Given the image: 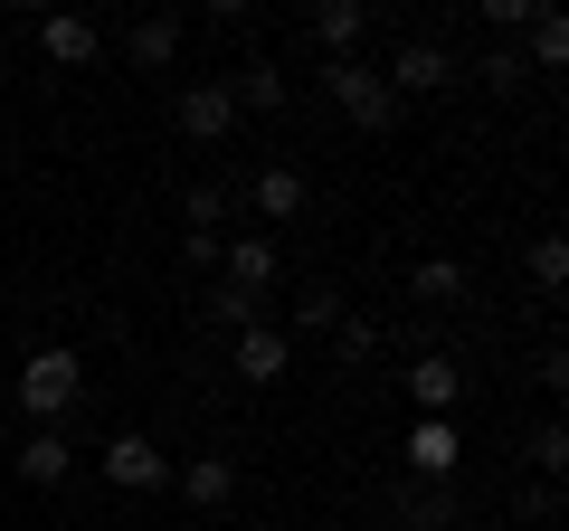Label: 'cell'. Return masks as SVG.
<instances>
[{
	"mask_svg": "<svg viewBox=\"0 0 569 531\" xmlns=\"http://www.w3.org/2000/svg\"><path fill=\"white\" fill-rule=\"evenodd\" d=\"M247 200H257V219H266V228H295V219L313 209V181H305L295 162H266L257 181H247Z\"/></svg>",
	"mask_w": 569,
	"mask_h": 531,
	"instance_id": "11",
	"label": "cell"
},
{
	"mask_svg": "<svg viewBox=\"0 0 569 531\" xmlns=\"http://www.w3.org/2000/svg\"><path fill=\"white\" fill-rule=\"evenodd\" d=\"M181 133L200 152H219L228 133H238V96H228V77H200V86H181Z\"/></svg>",
	"mask_w": 569,
	"mask_h": 531,
	"instance_id": "8",
	"label": "cell"
},
{
	"mask_svg": "<svg viewBox=\"0 0 569 531\" xmlns=\"http://www.w3.org/2000/svg\"><path fill=\"white\" fill-rule=\"evenodd\" d=\"M313 39H323L332 58H351V48L370 39V0H323V10H313Z\"/></svg>",
	"mask_w": 569,
	"mask_h": 531,
	"instance_id": "18",
	"label": "cell"
},
{
	"mask_svg": "<svg viewBox=\"0 0 569 531\" xmlns=\"http://www.w3.org/2000/svg\"><path fill=\"white\" fill-rule=\"evenodd\" d=\"M228 96H238V114H284L295 77H284V58H247V67H228Z\"/></svg>",
	"mask_w": 569,
	"mask_h": 531,
	"instance_id": "14",
	"label": "cell"
},
{
	"mask_svg": "<svg viewBox=\"0 0 569 531\" xmlns=\"http://www.w3.org/2000/svg\"><path fill=\"white\" fill-rule=\"evenodd\" d=\"M171 493L190 512H228L238 503V455H171Z\"/></svg>",
	"mask_w": 569,
	"mask_h": 531,
	"instance_id": "7",
	"label": "cell"
},
{
	"mask_svg": "<svg viewBox=\"0 0 569 531\" xmlns=\"http://www.w3.org/2000/svg\"><path fill=\"white\" fill-rule=\"evenodd\" d=\"M399 455H408V484H456V465H466V437H456V418H408Z\"/></svg>",
	"mask_w": 569,
	"mask_h": 531,
	"instance_id": "5",
	"label": "cell"
},
{
	"mask_svg": "<svg viewBox=\"0 0 569 531\" xmlns=\"http://www.w3.org/2000/svg\"><path fill=\"white\" fill-rule=\"evenodd\" d=\"M39 58L77 77V67H96V58H104V29L86 20V10H48V20H39Z\"/></svg>",
	"mask_w": 569,
	"mask_h": 531,
	"instance_id": "9",
	"label": "cell"
},
{
	"mask_svg": "<svg viewBox=\"0 0 569 531\" xmlns=\"http://www.w3.org/2000/svg\"><path fill=\"white\" fill-rule=\"evenodd\" d=\"M456 512H466L456 484H399V493H389V522H399V531H456Z\"/></svg>",
	"mask_w": 569,
	"mask_h": 531,
	"instance_id": "15",
	"label": "cell"
},
{
	"mask_svg": "<svg viewBox=\"0 0 569 531\" xmlns=\"http://www.w3.org/2000/svg\"><path fill=\"white\" fill-rule=\"evenodd\" d=\"M466 77H475V86H493V96H522V86H531V67H522V48H503V39H493L485 58L466 67Z\"/></svg>",
	"mask_w": 569,
	"mask_h": 531,
	"instance_id": "22",
	"label": "cell"
},
{
	"mask_svg": "<svg viewBox=\"0 0 569 531\" xmlns=\"http://www.w3.org/2000/svg\"><path fill=\"white\" fill-rule=\"evenodd\" d=\"M10 399L29 409V428H67V409L86 399V361H77L67 342L29 351V361H20V380H10Z\"/></svg>",
	"mask_w": 569,
	"mask_h": 531,
	"instance_id": "1",
	"label": "cell"
},
{
	"mask_svg": "<svg viewBox=\"0 0 569 531\" xmlns=\"http://www.w3.org/2000/svg\"><path fill=\"white\" fill-rule=\"evenodd\" d=\"M238 200H247L238 181H200V190H190V200H181L190 238H228V209H238Z\"/></svg>",
	"mask_w": 569,
	"mask_h": 531,
	"instance_id": "19",
	"label": "cell"
},
{
	"mask_svg": "<svg viewBox=\"0 0 569 531\" xmlns=\"http://www.w3.org/2000/svg\"><path fill=\"white\" fill-rule=\"evenodd\" d=\"M323 96L342 104L361 133H399V114H408V104L380 86V67H370V58H323Z\"/></svg>",
	"mask_w": 569,
	"mask_h": 531,
	"instance_id": "2",
	"label": "cell"
},
{
	"mask_svg": "<svg viewBox=\"0 0 569 531\" xmlns=\"http://www.w3.org/2000/svg\"><path fill=\"white\" fill-rule=\"evenodd\" d=\"M276 275H284V247L266 238V228H257V238H219V285H238V294H266Z\"/></svg>",
	"mask_w": 569,
	"mask_h": 531,
	"instance_id": "10",
	"label": "cell"
},
{
	"mask_svg": "<svg viewBox=\"0 0 569 531\" xmlns=\"http://www.w3.org/2000/svg\"><path fill=\"white\" fill-rule=\"evenodd\" d=\"M96 474H104L114 493H162V484H171V455L152 447L142 428H114V437L96 447Z\"/></svg>",
	"mask_w": 569,
	"mask_h": 531,
	"instance_id": "4",
	"label": "cell"
},
{
	"mask_svg": "<svg viewBox=\"0 0 569 531\" xmlns=\"http://www.w3.org/2000/svg\"><path fill=\"white\" fill-rule=\"evenodd\" d=\"M522 67H531V77H560V67H569V20H560V10H541V20L522 29Z\"/></svg>",
	"mask_w": 569,
	"mask_h": 531,
	"instance_id": "20",
	"label": "cell"
},
{
	"mask_svg": "<svg viewBox=\"0 0 569 531\" xmlns=\"http://www.w3.org/2000/svg\"><path fill=\"white\" fill-rule=\"evenodd\" d=\"M531 20H541V0H485V29H493V39H503V48L522 39Z\"/></svg>",
	"mask_w": 569,
	"mask_h": 531,
	"instance_id": "26",
	"label": "cell"
},
{
	"mask_svg": "<svg viewBox=\"0 0 569 531\" xmlns=\"http://www.w3.org/2000/svg\"><path fill=\"white\" fill-rule=\"evenodd\" d=\"M10 465H20V484L58 493L67 474H77V447H67V428H29V437H20V455H10Z\"/></svg>",
	"mask_w": 569,
	"mask_h": 531,
	"instance_id": "13",
	"label": "cell"
},
{
	"mask_svg": "<svg viewBox=\"0 0 569 531\" xmlns=\"http://www.w3.org/2000/svg\"><path fill=\"white\" fill-rule=\"evenodd\" d=\"M531 285H541V294L569 285V247H560V238H531Z\"/></svg>",
	"mask_w": 569,
	"mask_h": 531,
	"instance_id": "27",
	"label": "cell"
},
{
	"mask_svg": "<svg viewBox=\"0 0 569 531\" xmlns=\"http://www.w3.org/2000/svg\"><path fill=\"white\" fill-rule=\"evenodd\" d=\"M408 294H418L427 313H437V304H466V266H456V257H427L418 275H408Z\"/></svg>",
	"mask_w": 569,
	"mask_h": 531,
	"instance_id": "21",
	"label": "cell"
},
{
	"mask_svg": "<svg viewBox=\"0 0 569 531\" xmlns=\"http://www.w3.org/2000/svg\"><path fill=\"white\" fill-rule=\"evenodd\" d=\"M228 370H238L247 389H276V380H295V342H284V323H247L238 342H228Z\"/></svg>",
	"mask_w": 569,
	"mask_h": 531,
	"instance_id": "6",
	"label": "cell"
},
{
	"mask_svg": "<svg viewBox=\"0 0 569 531\" xmlns=\"http://www.w3.org/2000/svg\"><path fill=\"white\" fill-rule=\"evenodd\" d=\"M380 86H389V96H456V86H466V58H456V48L447 39H427V29H418V39H399V58H389L380 67Z\"/></svg>",
	"mask_w": 569,
	"mask_h": 531,
	"instance_id": "3",
	"label": "cell"
},
{
	"mask_svg": "<svg viewBox=\"0 0 569 531\" xmlns=\"http://www.w3.org/2000/svg\"><path fill=\"white\" fill-rule=\"evenodd\" d=\"M123 58H133L142 77H152V67H171V58H181V10H152V20H133V29H123Z\"/></svg>",
	"mask_w": 569,
	"mask_h": 531,
	"instance_id": "16",
	"label": "cell"
},
{
	"mask_svg": "<svg viewBox=\"0 0 569 531\" xmlns=\"http://www.w3.org/2000/svg\"><path fill=\"white\" fill-rule=\"evenodd\" d=\"M332 351H342V361L361 370L370 351H380V323H370V313H342V323H332Z\"/></svg>",
	"mask_w": 569,
	"mask_h": 531,
	"instance_id": "25",
	"label": "cell"
},
{
	"mask_svg": "<svg viewBox=\"0 0 569 531\" xmlns=\"http://www.w3.org/2000/svg\"><path fill=\"white\" fill-rule=\"evenodd\" d=\"M522 455H531V474H541V484H560V465H569V428H560V418H541V428L522 437Z\"/></svg>",
	"mask_w": 569,
	"mask_h": 531,
	"instance_id": "23",
	"label": "cell"
},
{
	"mask_svg": "<svg viewBox=\"0 0 569 531\" xmlns=\"http://www.w3.org/2000/svg\"><path fill=\"white\" fill-rule=\"evenodd\" d=\"M399 380H408V399H418V418H456V399H466V370H456L447 351H418Z\"/></svg>",
	"mask_w": 569,
	"mask_h": 531,
	"instance_id": "12",
	"label": "cell"
},
{
	"mask_svg": "<svg viewBox=\"0 0 569 531\" xmlns=\"http://www.w3.org/2000/svg\"><path fill=\"white\" fill-rule=\"evenodd\" d=\"M342 285H305V294H295V323H305V332H332V323H342Z\"/></svg>",
	"mask_w": 569,
	"mask_h": 531,
	"instance_id": "24",
	"label": "cell"
},
{
	"mask_svg": "<svg viewBox=\"0 0 569 531\" xmlns=\"http://www.w3.org/2000/svg\"><path fill=\"white\" fill-rule=\"evenodd\" d=\"M247 323H266V294H238V285H219V294L200 304V332H209V342H238Z\"/></svg>",
	"mask_w": 569,
	"mask_h": 531,
	"instance_id": "17",
	"label": "cell"
}]
</instances>
